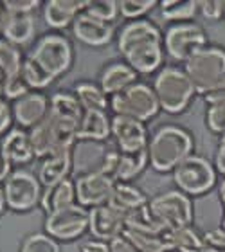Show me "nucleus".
Listing matches in <instances>:
<instances>
[{
	"label": "nucleus",
	"mask_w": 225,
	"mask_h": 252,
	"mask_svg": "<svg viewBox=\"0 0 225 252\" xmlns=\"http://www.w3.org/2000/svg\"><path fill=\"white\" fill-rule=\"evenodd\" d=\"M117 49L137 74L155 72L164 58L162 34L150 20H131L119 32Z\"/></svg>",
	"instance_id": "f257e3e1"
},
{
	"label": "nucleus",
	"mask_w": 225,
	"mask_h": 252,
	"mask_svg": "<svg viewBox=\"0 0 225 252\" xmlns=\"http://www.w3.org/2000/svg\"><path fill=\"white\" fill-rule=\"evenodd\" d=\"M193 137L177 125L161 126L148 141V162L159 173H168L177 168L193 152Z\"/></svg>",
	"instance_id": "f03ea898"
},
{
	"label": "nucleus",
	"mask_w": 225,
	"mask_h": 252,
	"mask_svg": "<svg viewBox=\"0 0 225 252\" xmlns=\"http://www.w3.org/2000/svg\"><path fill=\"white\" fill-rule=\"evenodd\" d=\"M184 72L191 79L196 94H207L225 78V49L205 45L184 62Z\"/></svg>",
	"instance_id": "7ed1b4c3"
},
{
	"label": "nucleus",
	"mask_w": 225,
	"mask_h": 252,
	"mask_svg": "<svg viewBox=\"0 0 225 252\" xmlns=\"http://www.w3.org/2000/svg\"><path fill=\"white\" fill-rule=\"evenodd\" d=\"M153 92L157 95L161 108L168 114H180L189 106L196 94L191 79L182 68L164 67L153 79Z\"/></svg>",
	"instance_id": "20e7f679"
},
{
	"label": "nucleus",
	"mask_w": 225,
	"mask_h": 252,
	"mask_svg": "<svg viewBox=\"0 0 225 252\" xmlns=\"http://www.w3.org/2000/svg\"><path fill=\"white\" fill-rule=\"evenodd\" d=\"M34 62L53 79L65 74L72 65V43L62 32H47L38 38L32 51L29 53Z\"/></svg>",
	"instance_id": "39448f33"
},
{
	"label": "nucleus",
	"mask_w": 225,
	"mask_h": 252,
	"mask_svg": "<svg viewBox=\"0 0 225 252\" xmlns=\"http://www.w3.org/2000/svg\"><path fill=\"white\" fill-rule=\"evenodd\" d=\"M110 110L115 116L133 117L137 121H148L157 116L161 105L153 89L146 83H133L128 89L110 97Z\"/></svg>",
	"instance_id": "423d86ee"
},
{
	"label": "nucleus",
	"mask_w": 225,
	"mask_h": 252,
	"mask_svg": "<svg viewBox=\"0 0 225 252\" xmlns=\"http://www.w3.org/2000/svg\"><path fill=\"white\" fill-rule=\"evenodd\" d=\"M0 186H2L5 207H9L15 213H27L34 209L42 200L43 188L40 180L36 175L26 169L11 171Z\"/></svg>",
	"instance_id": "0eeeda50"
},
{
	"label": "nucleus",
	"mask_w": 225,
	"mask_h": 252,
	"mask_svg": "<svg viewBox=\"0 0 225 252\" xmlns=\"http://www.w3.org/2000/svg\"><path fill=\"white\" fill-rule=\"evenodd\" d=\"M148 207L164 231L188 227L193 221V202L189 200L188 194L177 189L153 196L148 202Z\"/></svg>",
	"instance_id": "6e6552de"
},
{
	"label": "nucleus",
	"mask_w": 225,
	"mask_h": 252,
	"mask_svg": "<svg viewBox=\"0 0 225 252\" xmlns=\"http://www.w3.org/2000/svg\"><path fill=\"white\" fill-rule=\"evenodd\" d=\"M173 180L184 194H204L216 184L213 164L202 155H189L173 169Z\"/></svg>",
	"instance_id": "1a4fd4ad"
},
{
	"label": "nucleus",
	"mask_w": 225,
	"mask_h": 252,
	"mask_svg": "<svg viewBox=\"0 0 225 252\" xmlns=\"http://www.w3.org/2000/svg\"><path fill=\"white\" fill-rule=\"evenodd\" d=\"M162 45L171 60L186 62L191 54L207 45V34L198 24L180 22L168 27L162 38Z\"/></svg>",
	"instance_id": "9d476101"
},
{
	"label": "nucleus",
	"mask_w": 225,
	"mask_h": 252,
	"mask_svg": "<svg viewBox=\"0 0 225 252\" xmlns=\"http://www.w3.org/2000/svg\"><path fill=\"white\" fill-rule=\"evenodd\" d=\"M43 229L54 240L70 242L89 229V209L79 204L68 205L65 209L45 216Z\"/></svg>",
	"instance_id": "9b49d317"
},
{
	"label": "nucleus",
	"mask_w": 225,
	"mask_h": 252,
	"mask_svg": "<svg viewBox=\"0 0 225 252\" xmlns=\"http://www.w3.org/2000/svg\"><path fill=\"white\" fill-rule=\"evenodd\" d=\"M115 182L110 175L103 173V171H96V173L79 175L74 180V188H76V202L83 205L87 209L97 207V205L108 204L112 193H114Z\"/></svg>",
	"instance_id": "f8f14e48"
},
{
	"label": "nucleus",
	"mask_w": 225,
	"mask_h": 252,
	"mask_svg": "<svg viewBox=\"0 0 225 252\" xmlns=\"http://www.w3.org/2000/svg\"><path fill=\"white\" fill-rule=\"evenodd\" d=\"M11 110H13V119L18 125V128L29 131L49 116L51 101L43 92L29 90L27 94L11 103Z\"/></svg>",
	"instance_id": "ddd939ff"
},
{
	"label": "nucleus",
	"mask_w": 225,
	"mask_h": 252,
	"mask_svg": "<svg viewBox=\"0 0 225 252\" xmlns=\"http://www.w3.org/2000/svg\"><path fill=\"white\" fill-rule=\"evenodd\" d=\"M110 133L119 152L135 153L148 148V131L142 121L133 117L114 116L110 119Z\"/></svg>",
	"instance_id": "4468645a"
},
{
	"label": "nucleus",
	"mask_w": 225,
	"mask_h": 252,
	"mask_svg": "<svg viewBox=\"0 0 225 252\" xmlns=\"http://www.w3.org/2000/svg\"><path fill=\"white\" fill-rule=\"evenodd\" d=\"M126 225V215L114 209L110 204H103L89 209V229L99 242H110L112 238L123 234Z\"/></svg>",
	"instance_id": "2eb2a0df"
},
{
	"label": "nucleus",
	"mask_w": 225,
	"mask_h": 252,
	"mask_svg": "<svg viewBox=\"0 0 225 252\" xmlns=\"http://www.w3.org/2000/svg\"><path fill=\"white\" fill-rule=\"evenodd\" d=\"M148 164V152L142 150V152L135 153H125V152H115L110 150L108 152V158H106V168L105 173L110 175L115 182H130L133 180L139 173L144 171Z\"/></svg>",
	"instance_id": "dca6fc26"
},
{
	"label": "nucleus",
	"mask_w": 225,
	"mask_h": 252,
	"mask_svg": "<svg viewBox=\"0 0 225 252\" xmlns=\"http://www.w3.org/2000/svg\"><path fill=\"white\" fill-rule=\"evenodd\" d=\"M72 34L83 45L103 47L106 43H110V40L114 38V26L108 22L97 20L81 11L72 22Z\"/></svg>",
	"instance_id": "f3484780"
},
{
	"label": "nucleus",
	"mask_w": 225,
	"mask_h": 252,
	"mask_svg": "<svg viewBox=\"0 0 225 252\" xmlns=\"http://www.w3.org/2000/svg\"><path fill=\"white\" fill-rule=\"evenodd\" d=\"M108 152L110 150L103 148L101 142L78 141L72 148V171L79 175L96 173V171L105 173Z\"/></svg>",
	"instance_id": "a211bd4d"
},
{
	"label": "nucleus",
	"mask_w": 225,
	"mask_h": 252,
	"mask_svg": "<svg viewBox=\"0 0 225 252\" xmlns=\"http://www.w3.org/2000/svg\"><path fill=\"white\" fill-rule=\"evenodd\" d=\"M0 152L5 160L13 164H29L34 157V150L31 144L29 131L22 128H11L0 142Z\"/></svg>",
	"instance_id": "6ab92c4d"
},
{
	"label": "nucleus",
	"mask_w": 225,
	"mask_h": 252,
	"mask_svg": "<svg viewBox=\"0 0 225 252\" xmlns=\"http://www.w3.org/2000/svg\"><path fill=\"white\" fill-rule=\"evenodd\" d=\"M36 32V20L32 13H13L5 11L2 36L5 42L13 43L16 47L26 45L34 38Z\"/></svg>",
	"instance_id": "aec40b11"
},
{
	"label": "nucleus",
	"mask_w": 225,
	"mask_h": 252,
	"mask_svg": "<svg viewBox=\"0 0 225 252\" xmlns=\"http://www.w3.org/2000/svg\"><path fill=\"white\" fill-rule=\"evenodd\" d=\"M85 2L81 0H49L43 5V20L51 29H65L72 26L76 16L83 11Z\"/></svg>",
	"instance_id": "412c9836"
},
{
	"label": "nucleus",
	"mask_w": 225,
	"mask_h": 252,
	"mask_svg": "<svg viewBox=\"0 0 225 252\" xmlns=\"http://www.w3.org/2000/svg\"><path fill=\"white\" fill-rule=\"evenodd\" d=\"M72 173V152L54 153L42 160L38 168V180L42 188H51L65 179H70L68 175Z\"/></svg>",
	"instance_id": "4be33fe9"
},
{
	"label": "nucleus",
	"mask_w": 225,
	"mask_h": 252,
	"mask_svg": "<svg viewBox=\"0 0 225 252\" xmlns=\"http://www.w3.org/2000/svg\"><path fill=\"white\" fill-rule=\"evenodd\" d=\"M137 81H139V74H137L130 65H126V63H123V62H117V63H110V65L101 72L99 87L108 97H112V95L119 94L121 90L128 89V87H131V85L137 83Z\"/></svg>",
	"instance_id": "5701e85b"
},
{
	"label": "nucleus",
	"mask_w": 225,
	"mask_h": 252,
	"mask_svg": "<svg viewBox=\"0 0 225 252\" xmlns=\"http://www.w3.org/2000/svg\"><path fill=\"white\" fill-rule=\"evenodd\" d=\"M74 204H76V188H74L72 179H65L51 188H43L40 205L47 215L62 211Z\"/></svg>",
	"instance_id": "b1692460"
},
{
	"label": "nucleus",
	"mask_w": 225,
	"mask_h": 252,
	"mask_svg": "<svg viewBox=\"0 0 225 252\" xmlns=\"http://www.w3.org/2000/svg\"><path fill=\"white\" fill-rule=\"evenodd\" d=\"M110 135V119L106 116V112H83V117H81L78 130V141L103 142Z\"/></svg>",
	"instance_id": "393cba45"
},
{
	"label": "nucleus",
	"mask_w": 225,
	"mask_h": 252,
	"mask_svg": "<svg viewBox=\"0 0 225 252\" xmlns=\"http://www.w3.org/2000/svg\"><path fill=\"white\" fill-rule=\"evenodd\" d=\"M150 200L146 198V194L142 193L141 189L135 188V186L130 184H123V182H117L114 188V193H112L108 204L114 207V209L121 211L123 215H130L133 211L141 209L144 205H148Z\"/></svg>",
	"instance_id": "a878e982"
},
{
	"label": "nucleus",
	"mask_w": 225,
	"mask_h": 252,
	"mask_svg": "<svg viewBox=\"0 0 225 252\" xmlns=\"http://www.w3.org/2000/svg\"><path fill=\"white\" fill-rule=\"evenodd\" d=\"M72 94L81 105L83 112H106V108L110 106V97L101 90L99 85L92 83V81H79V83H76Z\"/></svg>",
	"instance_id": "bb28decb"
},
{
	"label": "nucleus",
	"mask_w": 225,
	"mask_h": 252,
	"mask_svg": "<svg viewBox=\"0 0 225 252\" xmlns=\"http://www.w3.org/2000/svg\"><path fill=\"white\" fill-rule=\"evenodd\" d=\"M22 65H24V56L20 53V47L5 42L2 38L0 40V89L7 81L22 76Z\"/></svg>",
	"instance_id": "cd10ccee"
},
{
	"label": "nucleus",
	"mask_w": 225,
	"mask_h": 252,
	"mask_svg": "<svg viewBox=\"0 0 225 252\" xmlns=\"http://www.w3.org/2000/svg\"><path fill=\"white\" fill-rule=\"evenodd\" d=\"M164 240H166L168 251L200 252V249H202V236H198L191 225L166 231L164 232Z\"/></svg>",
	"instance_id": "c85d7f7f"
},
{
	"label": "nucleus",
	"mask_w": 225,
	"mask_h": 252,
	"mask_svg": "<svg viewBox=\"0 0 225 252\" xmlns=\"http://www.w3.org/2000/svg\"><path fill=\"white\" fill-rule=\"evenodd\" d=\"M51 114L62 119L74 123H81L83 117V108L78 103V99L74 97V94H67V92H56L51 97Z\"/></svg>",
	"instance_id": "c756f323"
},
{
	"label": "nucleus",
	"mask_w": 225,
	"mask_h": 252,
	"mask_svg": "<svg viewBox=\"0 0 225 252\" xmlns=\"http://www.w3.org/2000/svg\"><path fill=\"white\" fill-rule=\"evenodd\" d=\"M123 234L133 243V247L137 249V252H166L168 251L164 234L133 231V229H125Z\"/></svg>",
	"instance_id": "7c9ffc66"
},
{
	"label": "nucleus",
	"mask_w": 225,
	"mask_h": 252,
	"mask_svg": "<svg viewBox=\"0 0 225 252\" xmlns=\"http://www.w3.org/2000/svg\"><path fill=\"white\" fill-rule=\"evenodd\" d=\"M161 13L166 20H177L180 24V22L191 20L198 13V4L194 0H186V2L164 0V2H161Z\"/></svg>",
	"instance_id": "2f4dec72"
},
{
	"label": "nucleus",
	"mask_w": 225,
	"mask_h": 252,
	"mask_svg": "<svg viewBox=\"0 0 225 252\" xmlns=\"http://www.w3.org/2000/svg\"><path fill=\"white\" fill-rule=\"evenodd\" d=\"M22 76H24V81H26L27 89L29 90H40L47 89L49 85L53 83L54 79L49 76L45 70H43L40 65H38L34 60L27 54L24 58V65H22Z\"/></svg>",
	"instance_id": "473e14b6"
},
{
	"label": "nucleus",
	"mask_w": 225,
	"mask_h": 252,
	"mask_svg": "<svg viewBox=\"0 0 225 252\" xmlns=\"http://www.w3.org/2000/svg\"><path fill=\"white\" fill-rule=\"evenodd\" d=\"M125 229H133V231H142V232H155V234H164V229L161 227L153 215L150 213V207L144 205L141 209L133 211L126 216V225Z\"/></svg>",
	"instance_id": "72a5a7b5"
},
{
	"label": "nucleus",
	"mask_w": 225,
	"mask_h": 252,
	"mask_svg": "<svg viewBox=\"0 0 225 252\" xmlns=\"http://www.w3.org/2000/svg\"><path fill=\"white\" fill-rule=\"evenodd\" d=\"M83 13L94 16L97 20L112 24L119 15V7L114 0H87L83 5Z\"/></svg>",
	"instance_id": "f704fd0d"
},
{
	"label": "nucleus",
	"mask_w": 225,
	"mask_h": 252,
	"mask_svg": "<svg viewBox=\"0 0 225 252\" xmlns=\"http://www.w3.org/2000/svg\"><path fill=\"white\" fill-rule=\"evenodd\" d=\"M20 252H62L60 245L47 232H32L24 238Z\"/></svg>",
	"instance_id": "c9c22d12"
},
{
	"label": "nucleus",
	"mask_w": 225,
	"mask_h": 252,
	"mask_svg": "<svg viewBox=\"0 0 225 252\" xmlns=\"http://www.w3.org/2000/svg\"><path fill=\"white\" fill-rule=\"evenodd\" d=\"M119 15L130 20H141V16L155 7V0H121L117 2Z\"/></svg>",
	"instance_id": "e433bc0d"
},
{
	"label": "nucleus",
	"mask_w": 225,
	"mask_h": 252,
	"mask_svg": "<svg viewBox=\"0 0 225 252\" xmlns=\"http://www.w3.org/2000/svg\"><path fill=\"white\" fill-rule=\"evenodd\" d=\"M205 123L207 128L215 133H225V103H211L205 110Z\"/></svg>",
	"instance_id": "4c0bfd02"
},
{
	"label": "nucleus",
	"mask_w": 225,
	"mask_h": 252,
	"mask_svg": "<svg viewBox=\"0 0 225 252\" xmlns=\"http://www.w3.org/2000/svg\"><path fill=\"white\" fill-rule=\"evenodd\" d=\"M200 252H225V229H211L202 236V249Z\"/></svg>",
	"instance_id": "58836bf2"
},
{
	"label": "nucleus",
	"mask_w": 225,
	"mask_h": 252,
	"mask_svg": "<svg viewBox=\"0 0 225 252\" xmlns=\"http://www.w3.org/2000/svg\"><path fill=\"white\" fill-rule=\"evenodd\" d=\"M196 4H198V13L207 20H220V18H224L225 2H222V0H200Z\"/></svg>",
	"instance_id": "ea45409f"
},
{
	"label": "nucleus",
	"mask_w": 225,
	"mask_h": 252,
	"mask_svg": "<svg viewBox=\"0 0 225 252\" xmlns=\"http://www.w3.org/2000/svg\"><path fill=\"white\" fill-rule=\"evenodd\" d=\"M2 5L13 13H34L40 7V0H4Z\"/></svg>",
	"instance_id": "a19ab883"
},
{
	"label": "nucleus",
	"mask_w": 225,
	"mask_h": 252,
	"mask_svg": "<svg viewBox=\"0 0 225 252\" xmlns=\"http://www.w3.org/2000/svg\"><path fill=\"white\" fill-rule=\"evenodd\" d=\"M15 119H13V110H11V103L0 97V137H4L11 130Z\"/></svg>",
	"instance_id": "79ce46f5"
},
{
	"label": "nucleus",
	"mask_w": 225,
	"mask_h": 252,
	"mask_svg": "<svg viewBox=\"0 0 225 252\" xmlns=\"http://www.w3.org/2000/svg\"><path fill=\"white\" fill-rule=\"evenodd\" d=\"M108 243V251L110 252H137V249L133 247V243L125 236V234H119V236L112 238Z\"/></svg>",
	"instance_id": "37998d69"
},
{
	"label": "nucleus",
	"mask_w": 225,
	"mask_h": 252,
	"mask_svg": "<svg viewBox=\"0 0 225 252\" xmlns=\"http://www.w3.org/2000/svg\"><path fill=\"white\" fill-rule=\"evenodd\" d=\"M204 99L207 105H211V103H225V78L216 87H213L207 94H204Z\"/></svg>",
	"instance_id": "c03bdc74"
},
{
	"label": "nucleus",
	"mask_w": 225,
	"mask_h": 252,
	"mask_svg": "<svg viewBox=\"0 0 225 252\" xmlns=\"http://www.w3.org/2000/svg\"><path fill=\"white\" fill-rule=\"evenodd\" d=\"M79 252H110L108 251V243L99 242V240H89V242L81 243Z\"/></svg>",
	"instance_id": "a18cd8bd"
},
{
	"label": "nucleus",
	"mask_w": 225,
	"mask_h": 252,
	"mask_svg": "<svg viewBox=\"0 0 225 252\" xmlns=\"http://www.w3.org/2000/svg\"><path fill=\"white\" fill-rule=\"evenodd\" d=\"M215 164H216V169L222 175H225V133L220 137V142H218V148H216Z\"/></svg>",
	"instance_id": "49530a36"
},
{
	"label": "nucleus",
	"mask_w": 225,
	"mask_h": 252,
	"mask_svg": "<svg viewBox=\"0 0 225 252\" xmlns=\"http://www.w3.org/2000/svg\"><path fill=\"white\" fill-rule=\"evenodd\" d=\"M11 171H13V169H11V164L5 160V157L2 155V152H0V184L7 179V175H9Z\"/></svg>",
	"instance_id": "de8ad7c7"
},
{
	"label": "nucleus",
	"mask_w": 225,
	"mask_h": 252,
	"mask_svg": "<svg viewBox=\"0 0 225 252\" xmlns=\"http://www.w3.org/2000/svg\"><path fill=\"white\" fill-rule=\"evenodd\" d=\"M220 202H222V207H224V218H222V227L225 229V180L222 182V186H220Z\"/></svg>",
	"instance_id": "09e8293b"
},
{
	"label": "nucleus",
	"mask_w": 225,
	"mask_h": 252,
	"mask_svg": "<svg viewBox=\"0 0 225 252\" xmlns=\"http://www.w3.org/2000/svg\"><path fill=\"white\" fill-rule=\"evenodd\" d=\"M4 16H5V9L2 2H0V34H2V27H4Z\"/></svg>",
	"instance_id": "8fccbe9b"
},
{
	"label": "nucleus",
	"mask_w": 225,
	"mask_h": 252,
	"mask_svg": "<svg viewBox=\"0 0 225 252\" xmlns=\"http://www.w3.org/2000/svg\"><path fill=\"white\" fill-rule=\"evenodd\" d=\"M5 209V202H4V194H2V186H0V215L4 213Z\"/></svg>",
	"instance_id": "3c124183"
},
{
	"label": "nucleus",
	"mask_w": 225,
	"mask_h": 252,
	"mask_svg": "<svg viewBox=\"0 0 225 252\" xmlns=\"http://www.w3.org/2000/svg\"><path fill=\"white\" fill-rule=\"evenodd\" d=\"M224 18H225V9H224Z\"/></svg>",
	"instance_id": "603ef678"
},
{
	"label": "nucleus",
	"mask_w": 225,
	"mask_h": 252,
	"mask_svg": "<svg viewBox=\"0 0 225 252\" xmlns=\"http://www.w3.org/2000/svg\"><path fill=\"white\" fill-rule=\"evenodd\" d=\"M166 252H175V251H166Z\"/></svg>",
	"instance_id": "864d4df0"
}]
</instances>
